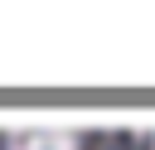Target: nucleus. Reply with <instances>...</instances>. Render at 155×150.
<instances>
[{"mask_svg": "<svg viewBox=\"0 0 155 150\" xmlns=\"http://www.w3.org/2000/svg\"><path fill=\"white\" fill-rule=\"evenodd\" d=\"M10 150H78V135H63V131H34V135H19Z\"/></svg>", "mask_w": 155, "mask_h": 150, "instance_id": "nucleus-1", "label": "nucleus"}, {"mask_svg": "<svg viewBox=\"0 0 155 150\" xmlns=\"http://www.w3.org/2000/svg\"><path fill=\"white\" fill-rule=\"evenodd\" d=\"M150 150H155V140H150Z\"/></svg>", "mask_w": 155, "mask_h": 150, "instance_id": "nucleus-2", "label": "nucleus"}]
</instances>
